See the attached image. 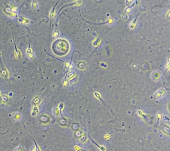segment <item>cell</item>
I'll list each match as a JSON object with an SVG mask.
<instances>
[{"mask_svg": "<svg viewBox=\"0 0 170 151\" xmlns=\"http://www.w3.org/2000/svg\"><path fill=\"white\" fill-rule=\"evenodd\" d=\"M70 47L69 42L64 39L56 40L52 45L53 53L58 56H63L67 54L70 50Z\"/></svg>", "mask_w": 170, "mask_h": 151, "instance_id": "cell-1", "label": "cell"}]
</instances>
